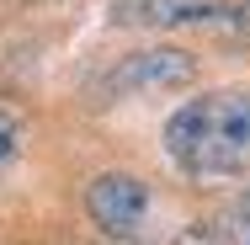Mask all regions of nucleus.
I'll list each match as a JSON object with an SVG mask.
<instances>
[{
    "label": "nucleus",
    "mask_w": 250,
    "mask_h": 245,
    "mask_svg": "<svg viewBox=\"0 0 250 245\" xmlns=\"http://www.w3.org/2000/svg\"><path fill=\"white\" fill-rule=\"evenodd\" d=\"M16 5H43V0H16Z\"/></svg>",
    "instance_id": "9"
},
{
    "label": "nucleus",
    "mask_w": 250,
    "mask_h": 245,
    "mask_svg": "<svg viewBox=\"0 0 250 245\" xmlns=\"http://www.w3.org/2000/svg\"><path fill=\"white\" fill-rule=\"evenodd\" d=\"M192 75L197 64L187 48H144L112 69L106 91H176V86H192Z\"/></svg>",
    "instance_id": "3"
},
{
    "label": "nucleus",
    "mask_w": 250,
    "mask_h": 245,
    "mask_svg": "<svg viewBox=\"0 0 250 245\" xmlns=\"http://www.w3.org/2000/svg\"><path fill=\"white\" fill-rule=\"evenodd\" d=\"M181 245H218V240H208V235H192V240H181Z\"/></svg>",
    "instance_id": "8"
},
{
    "label": "nucleus",
    "mask_w": 250,
    "mask_h": 245,
    "mask_svg": "<svg viewBox=\"0 0 250 245\" xmlns=\"http://www.w3.org/2000/svg\"><path fill=\"white\" fill-rule=\"evenodd\" d=\"M165 149L197 181H218V176L245 171L250 165V96L245 91L192 96L187 107L170 112Z\"/></svg>",
    "instance_id": "1"
},
{
    "label": "nucleus",
    "mask_w": 250,
    "mask_h": 245,
    "mask_svg": "<svg viewBox=\"0 0 250 245\" xmlns=\"http://www.w3.org/2000/svg\"><path fill=\"white\" fill-rule=\"evenodd\" d=\"M234 245H250V197L234 208Z\"/></svg>",
    "instance_id": "7"
},
{
    "label": "nucleus",
    "mask_w": 250,
    "mask_h": 245,
    "mask_svg": "<svg viewBox=\"0 0 250 245\" xmlns=\"http://www.w3.org/2000/svg\"><path fill=\"white\" fill-rule=\"evenodd\" d=\"M85 208H91V224L112 240H128L139 224H144V208H149V187L128 171H106L91 181L85 192Z\"/></svg>",
    "instance_id": "2"
},
{
    "label": "nucleus",
    "mask_w": 250,
    "mask_h": 245,
    "mask_svg": "<svg viewBox=\"0 0 250 245\" xmlns=\"http://www.w3.org/2000/svg\"><path fill=\"white\" fill-rule=\"evenodd\" d=\"M16 149H21V123H16V112L0 107V171L16 160Z\"/></svg>",
    "instance_id": "5"
},
{
    "label": "nucleus",
    "mask_w": 250,
    "mask_h": 245,
    "mask_svg": "<svg viewBox=\"0 0 250 245\" xmlns=\"http://www.w3.org/2000/svg\"><path fill=\"white\" fill-rule=\"evenodd\" d=\"M213 27H229L234 38H250V0H240V5H224V16H218Z\"/></svg>",
    "instance_id": "6"
},
{
    "label": "nucleus",
    "mask_w": 250,
    "mask_h": 245,
    "mask_svg": "<svg viewBox=\"0 0 250 245\" xmlns=\"http://www.w3.org/2000/svg\"><path fill=\"white\" fill-rule=\"evenodd\" d=\"M224 5L229 0H144V22L149 27H213L218 16H224Z\"/></svg>",
    "instance_id": "4"
}]
</instances>
